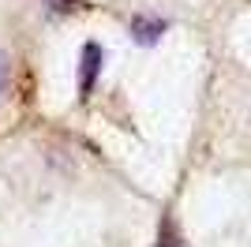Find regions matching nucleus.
<instances>
[{
	"instance_id": "obj_1",
	"label": "nucleus",
	"mask_w": 251,
	"mask_h": 247,
	"mask_svg": "<svg viewBox=\"0 0 251 247\" xmlns=\"http://www.w3.org/2000/svg\"><path fill=\"white\" fill-rule=\"evenodd\" d=\"M101 60H105L101 45L86 41L83 56H79V98H90V90H94V82H98V72H101Z\"/></svg>"
},
{
	"instance_id": "obj_2",
	"label": "nucleus",
	"mask_w": 251,
	"mask_h": 247,
	"mask_svg": "<svg viewBox=\"0 0 251 247\" xmlns=\"http://www.w3.org/2000/svg\"><path fill=\"white\" fill-rule=\"evenodd\" d=\"M131 34H135L139 45H154L161 34H165V19H131Z\"/></svg>"
},
{
	"instance_id": "obj_3",
	"label": "nucleus",
	"mask_w": 251,
	"mask_h": 247,
	"mask_svg": "<svg viewBox=\"0 0 251 247\" xmlns=\"http://www.w3.org/2000/svg\"><path fill=\"white\" fill-rule=\"evenodd\" d=\"M154 247H180V236H176V228H173V221H161V232H157Z\"/></svg>"
},
{
	"instance_id": "obj_4",
	"label": "nucleus",
	"mask_w": 251,
	"mask_h": 247,
	"mask_svg": "<svg viewBox=\"0 0 251 247\" xmlns=\"http://www.w3.org/2000/svg\"><path fill=\"white\" fill-rule=\"evenodd\" d=\"M11 86V64H8V52H0V98L8 94Z\"/></svg>"
},
{
	"instance_id": "obj_5",
	"label": "nucleus",
	"mask_w": 251,
	"mask_h": 247,
	"mask_svg": "<svg viewBox=\"0 0 251 247\" xmlns=\"http://www.w3.org/2000/svg\"><path fill=\"white\" fill-rule=\"evenodd\" d=\"M49 8L52 11H68V8H72V0H49Z\"/></svg>"
}]
</instances>
